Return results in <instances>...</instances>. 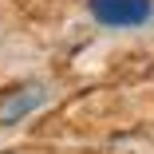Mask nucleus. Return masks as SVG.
<instances>
[{
	"label": "nucleus",
	"instance_id": "1",
	"mask_svg": "<svg viewBox=\"0 0 154 154\" xmlns=\"http://www.w3.org/2000/svg\"><path fill=\"white\" fill-rule=\"evenodd\" d=\"M103 28H142L154 16V0H87Z\"/></svg>",
	"mask_w": 154,
	"mask_h": 154
},
{
	"label": "nucleus",
	"instance_id": "2",
	"mask_svg": "<svg viewBox=\"0 0 154 154\" xmlns=\"http://www.w3.org/2000/svg\"><path fill=\"white\" fill-rule=\"evenodd\" d=\"M48 103V87L44 83H16L0 95V127H16L28 115H36Z\"/></svg>",
	"mask_w": 154,
	"mask_h": 154
}]
</instances>
